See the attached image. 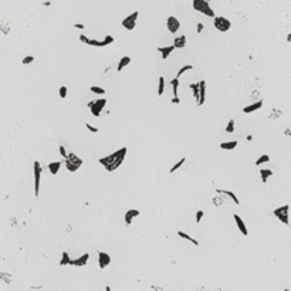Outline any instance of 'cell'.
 I'll return each mask as SVG.
<instances>
[{
	"mask_svg": "<svg viewBox=\"0 0 291 291\" xmlns=\"http://www.w3.org/2000/svg\"><path fill=\"white\" fill-rule=\"evenodd\" d=\"M126 152H128V149H126L125 146L124 148H119V149H117L115 152L109 153V155H107V156L99 158L98 162H99V165H102V166L107 169V172H114V171H117V169L122 165V162L125 161Z\"/></svg>",
	"mask_w": 291,
	"mask_h": 291,
	"instance_id": "1",
	"label": "cell"
},
{
	"mask_svg": "<svg viewBox=\"0 0 291 291\" xmlns=\"http://www.w3.org/2000/svg\"><path fill=\"white\" fill-rule=\"evenodd\" d=\"M78 40H80L81 43L87 44V46H92V47H107V46H109V44H112L114 41H115V38H114L112 36H109V34H107V36L102 38V40L88 38L85 34H80Z\"/></svg>",
	"mask_w": 291,
	"mask_h": 291,
	"instance_id": "2",
	"label": "cell"
},
{
	"mask_svg": "<svg viewBox=\"0 0 291 291\" xmlns=\"http://www.w3.org/2000/svg\"><path fill=\"white\" fill-rule=\"evenodd\" d=\"M192 6H193V9L196 11H199V13L205 14V16L212 17V19H215L216 17L215 10L210 7V4H209L207 0H193V1H192Z\"/></svg>",
	"mask_w": 291,
	"mask_h": 291,
	"instance_id": "3",
	"label": "cell"
},
{
	"mask_svg": "<svg viewBox=\"0 0 291 291\" xmlns=\"http://www.w3.org/2000/svg\"><path fill=\"white\" fill-rule=\"evenodd\" d=\"M105 105H107V98H102V97L98 98V99H91V101H88V104H87V107L90 108L91 114L95 118L101 117Z\"/></svg>",
	"mask_w": 291,
	"mask_h": 291,
	"instance_id": "4",
	"label": "cell"
},
{
	"mask_svg": "<svg viewBox=\"0 0 291 291\" xmlns=\"http://www.w3.org/2000/svg\"><path fill=\"white\" fill-rule=\"evenodd\" d=\"M290 206L288 205H283L280 207H277L273 210V215L278 219V220L283 223V224H286V226H290Z\"/></svg>",
	"mask_w": 291,
	"mask_h": 291,
	"instance_id": "5",
	"label": "cell"
},
{
	"mask_svg": "<svg viewBox=\"0 0 291 291\" xmlns=\"http://www.w3.org/2000/svg\"><path fill=\"white\" fill-rule=\"evenodd\" d=\"M41 172H43V169H41V165H40V162H38V161H34V163H33V175H34V196H36V197H38V194H40Z\"/></svg>",
	"mask_w": 291,
	"mask_h": 291,
	"instance_id": "6",
	"label": "cell"
},
{
	"mask_svg": "<svg viewBox=\"0 0 291 291\" xmlns=\"http://www.w3.org/2000/svg\"><path fill=\"white\" fill-rule=\"evenodd\" d=\"M213 26H215V28L217 30V31L227 33L230 28H232V22H230L229 19H226V17H223V16H216L215 19H213Z\"/></svg>",
	"mask_w": 291,
	"mask_h": 291,
	"instance_id": "7",
	"label": "cell"
},
{
	"mask_svg": "<svg viewBox=\"0 0 291 291\" xmlns=\"http://www.w3.org/2000/svg\"><path fill=\"white\" fill-rule=\"evenodd\" d=\"M138 16H139V11L138 10H135L134 13H131L129 16H126L121 22V24H122V27H124L125 30H128V31H132L135 27H136V22H138Z\"/></svg>",
	"mask_w": 291,
	"mask_h": 291,
	"instance_id": "8",
	"label": "cell"
},
{
	"mask_svg": "<svg viewBox=\"0 0 291 291\" xmlns=\"http://www.w3.org/2000/svg\"><path fill=\"white\" fill-rule=\"evenodd\" d=\"M166 27L171 34H176L180 30V22L175 16H169L166 19Z\"/></svg>",
	"mask_w": 291,
	"mask_h": 291,
	"instance_id": "9",
	"label": "cell"
},
{
	"mask_svg": "<svg viewBox=\"0 0 291 291\" xmlns=\"http://www.w3.org/2000/svg\"><path fill=\"white\" fill-rule=\"evenodd\" d=\"M111 261H112V259H111V256L108 253H105V251H98V267L101 270L107 269L108 266L111 264Z\"/></svg>",
	"mask_w": 291,
	"mask_h": 291,
	"instance_id": "10",
	"label": "cell"
},
{
	"mask_svg": "<svg viewBox=\"0 0 291 291\" xmlns=\"http://www.w3.org/2000/svg\"><path fill=\"white\" fill-rule=\"evenodd\" d=\"M141 215V212L138 209H129L124 213V221H125V226H131L134 219H136L138 216Z\"/></svg>",
	"mask_w": 291,
	"mask_h": 291,
	"instance_id": "11",
	"label": "cell"
},
{
	"mask_svg": "<svg viewBox=\"0 0 291 291\" xmlns=\"http://www.w3.org/2000/svg\"><path fill=\"white\" fill-rule=\"evenodd\" d=\"M233 219H234L236 224H237L239 232L242 233L243 236H248V229H247V226H246V223H244V220H243L242 217H240L237 213H234V215H233Z\"/></svg>",
	"mask_w": 291,
	"mask_h": 291,
	"instance_id": "12",
	"label": "cell"
},
{
	"mask_svg": "<svg viewBox=\"0 0 291 291\" xmlns=\"http://www.w3.org/2000/svg\"><path fill=\"white\" fill-rule=\"evenodd\" d=\"M88 260H90V253H84L82 256H80V257L71 260L70 266H74V267H84V266H87Z\"/></svg>",
	"mask_w": 291,
	"mask_h": 291,
	"instance_id": "13",
	"label": "cell"
},
{
	"mask_svg": "<svg viewBox=\"0 0 291 291\" xmlns=\"http://www.w3.org/2000/svg\"><path fill=\"white\" fill-rule=\"evenodd\" d=\"M261 107H263V99H260V101H256V102L250 104V105H246V107H243V112H244V114H251V112H254V111H259Z\"/></svg>",
	"mask_w": 291,
	"mask_h": 291,
	"instance_id": "14",
	"label": "cell"
},
{
	"mask_svg": "<svg viewBox=\"0 0 291 291\" xmlns=\"http://www.w3.org/2000/svg\"><path fill=\"white\" fill-rule=\"evenodd\" d=\"M199 90H200V95H199V101H197V105H203L206 101V81L200 80L199 81Z\"/></svg>",
	"mask_w": 291,
	"mask_h": 291,
	"instance_id": "15",
	"label": "cell"
},
{
	"mask_svg": "<svg viewBox=\"0 0 291 291\" xmlns=\"http://www.w3.org/2000/svg\"><path fill=\"white\" fill-rule=\"evenodd\" d=\"M175 46L173 44H171V46H165V47H158V51L161 53V55H162V60H166L171 54L175 51Z\"/></svg>",
	"mask_w": 291,
	"mask_h": 291,
	"instance_id": "16",
	"label": "cell"
},
{
	"mask_svg": "<svg viewBox=\"0 0 291 291\" xmlns=\"http://www.w3.org/2000/svg\"><path fill=\"white\" fill-rule=\"evenodd\" d=\"M216 192L219 194H226L227 197H230L232 199V202L234 203V205H240V200H239V197L236 196V193L233 192V190H221V189H216Z\"/></svg>",
	"mask_w": 291,
	"mask_h": 291,
	"instance_id": "17",
	"label": "cell"
},
{
	"mask_svg": "<svg viewBox=\"0 0 291 291\" xmlns=\"http://www.w3.org/2000/svg\"><path fill=\"white\" fill-rule=\"evenodd\" d=\"M65 159H67V161H70L71 163H73L76 168H78V169H80V168L82 166V163H84V161H82L80 156H77L74 152H70V153H68V156L65 158Z\"/></svg>",
	"mask_w": 291,
	"mask_h": 291,
	"instance_id": "18",
	"label": "cell"
},
{
	"mask_svg": "<svg viewBox=\"0 0 291 291\" xmlns=\"http://www.w3.org/2000/svg\"><path fill=\"white\" fill-rule=\"evenodd\" d=\"M186 41H188V38L185 34H182L180 37H175L173 38V46H175V49L176 50H182L186 47Z\"/></svg>",
	"mask_w": 291,
	"mask_h": 291,
	"instance_id": "19",
	"label": "cell"
},
{
	"mask_svg": "<svg viewBox=\"0 0 291 291\" xmlns=\"http://www.w3.org/2000/svg\"><path fill=\"white\" fill-rule=\"evenodd\" d=\"M61 166H63V162H61V161H55V162H50L47 168H49V172L51 173L53 176H55V175L60 172Z\"/></svg>",
	"mask_w": 291,
	"mask_h": 291,
	"instance_id": "20",
	"label": "cell"
},
{
	"mask_svg": "<svg viewBox=\"0 0 291 291\" xmlns=\"http://www.w3.org/2000/svg\"><path fill=\"white\" fill-rule=\"evenodd\" d=\"M239 145L237 141H226V142H221L220 144V149L223 151H233V149H236Z\"/></svg>",
	"mask_w": 291,
	"mask_h": 291,
	"instance_id": "21",
	"label": "cell"
},
{
	"mask_svg": "<svg viewBox=\"0 0 291 291\" xmlns=\"http://www.w3.org/2000/svg\"><path fill=\"white\" fill-rule=\"evenodd\" d=\"M273 175H274V172H273L271 169H266V168H261V169H260V178H261V182H263V183H266Z\"/></svg>",
	"mask_w": 291,
	"mask_h": 291,
	"instance_id": "22",
	"label": "cell"
},
{
	"mask_svg": "<svg viewBox=\"0 0 291 291\" xmlns=\"http://www.w3.org/2000/svg\"><path fill=\"white\" fill-rule=\"evenodd\" d=\"M129 63H131V57H129V55H124V57H121L118 65H117V71L121 73V71L124 70L126 65H129Z\"/></svg>",
	"mask_w": 291,
	"mask_h": 291,
	"instance_id": "23",
	"label": "cell"
},
{
	"mask_svg": "<svg viewBox=\"0 0 291 291\" xmlns=\"http://www.w3.org/2000/svg\"><path fill=\"white\" fill-rule=\"evenodd\" d=\"M178 236L180 239H185V240H188V242H190L193 246H196V247H199V242L196 240V239H193L192 236H189L188 233H185V232H182V230H179L178 232Z\"/></svg>",
	"mask_w": 291,
	"mask_h": 291,
	"instance_id": "24",
	"label": "cell"
},
{
	"mask_svg": "<svg viewBox=\"0 0 291 291\" xmlns=\"http://www.w3.org/2000/svg\"><path fill=\"white\" fill-rule=\"evenodd\" d=\"M189 88L192 90V92H193V97H194V99H196V102H197V101H199V95H200L199 82H192V84L189 85Z\"/></svg>",
	"mask_w": 291,
	"mask_h": 291,
	"instance_id": "25",
	"label": "cell"
},
{
	"mask_svg": "<svg viewBox=\"0 0 291 291\" xmlns=\"http://www.w3.org/2000/svg\"><path fill=\"white\" fill-rule=\"evenodd\" d=\"M71 257L70 254L67 253V251H63L61 253V260H60V266H70L71 264Z\"/></svg>",
	"mask_w": 291,
	"mask_h": 291,
	"instance_id": "26",
	"label": "cell"
},
{
	"mask_svg": "<svg viewBox=\"0 0 291 291\" xmlns=\"http://www.w3.org/2000/svg\"><path fill=\"white\" fill-rule=\"evenodd\" d=\"M185 162H186V156H182V158H180V161H178L176 163H175V165H173L172 168H171V169H169V173H175L176 171H179L180 168L183 166Z\"/></svg>",
	"mask_w": 291,
	"mask_h": 291,
	"instance_id": "27",
	"label": "cell"
},
{
	"mask_svg": "<svg viewBox=\"0 0 291 291\" xmlns=\"http://www.w3.org/2000/svg\"><path fill=\"white\" fill-rule=\"evenodd\" d=\"M179 80L178 77H175L173 80H171V85H172V91H173V97H178V92H179Z\"/></svg>",
	"mask_w": 291,
	"mask_h": 291,
	"instance_id": "28",
	"label": "cell"
},
{
	"mask_svg": "<svg viewBox=\"0 0 291 291\" xmlns=\"http://www.w3.org/2000/svg\"><path fill=\"white\" fill-rule=\"evenodd\" d=\"M165 92V78L163 77H159L158 78V95L162 97Z\"/></svg>",
	"mask_w": 291,
	"mask_h": 291,
	"instance_id": "29",
	"label": "cell"
},
{
	"mask_svg": "<svg viewBox=\"0 0 291 291\" xmlns=\"http://www.w3.org/2000/svg\"><path fill=\"white\" fill-rule=\"evenodd\" d=\"M269 162H270V156L267 155V153H264V155H261V156H259L257 159H256L254 165H256V166H260V165H264V163H269Z\"/></svg>",
	"mask_w": 291,
	"mask_h": 291,
	"instance_id": "30",
	"label": "cell"
},
{
	"mask_svg": "<svg viewBox=\"0 0 291 291\" xmlns=\"http://www.w3.org/2000/svg\"><path fill=\"white\" fill-rule=\"evenodd\" d=\"M90 91L92 94H95V95H105V88H102V87L92 85V87H90Z\"/></svg>",
	"mask_w": 291,
	"mask_h": 291,
	"instance_id": "31",
	"label": "cell"
},
{
	"mask_svg": "<svg viewBox=\"0 0 291 291\" xmlns=\"http://www.w3.org/2000/svg\"><path fill=\"white\" fill-rule=\"evenodd\" d=\"M190 70H193V65H183V67H180V70L176 73V77L180 78V76H183L185 73H188V71H190Z\"/></svg>",
	"mask_w": 291,
	"mask_h": 291,
	"instance_id": "32",
	"label": "cell"
},
{
	"mask_svg": "<svg viewBox=\"0 0 291 291\" xmlns=\"http://www.w3.org/2000/svg\"><path fill=\"white\" fill-rule=\"evenodd\" d=\"M64 165L67 166V171H68V172H71V173H74V172H77V171H78V168H76L70 161H67V159H64Z\"/></svg>",
	"mask_w": 291,
	"mask_h": 291,
	"instance_id": "33",
	"label": "cell"
},
{
	"mask_svg": "<svg viewBox=\"0 0 291 291\" xmlns=\"http://www.w3.org/2000/svg\"><path fill=\"white\" fill-rule=\"evenodd\" d=\"M67 92H68V90H67V87L65 85H61L58 88V95H60L61 99H65V98H67Z\"/></svg>",
	"mask_w": 291,
	"mask_h": 291,
	"instance_id": "34",
	"label": "cell"
},
{
	"mask_svg": "<svg viewBox=\"0 0 291 291\" xmlns=\"http://www.w3.org/2000/svg\"><path fill=\"white\" fill-rule=\"evenodd\" d=\"M234 132V119H230L226 125V134H233Z\"/></svg>",
	"mask_w": 291,
	"mask_h": 291,
	"instance_id": "35",
	"label": "cell"
},
{
	"mask_svg": "<svg viewBox=\"0 0 291 291\" xmlns=\"http://www.w3.org/2000/svg\"><path fill=\"white\" fill-rule=\"evenodd\" d=\"M33 61H34V55H26V57L22 60V64L23 65H28V64H31Z\"/></svg>",
	"mask_w": 291,
	"mask_h": 291,
	"instance_id": "36",
	"label": "cell"
},
{
	"mask_svg": "<svg viewBox=\"0 0 291 291\" xmlns=\"http://www.w3.org/2000/svg\"><path fill=\"white\" fill-rule=\"evenodd\" d=\"M85 128H87V129H88V131H90L91 134H98V131H99V129H98V128H97V126H94V125H91V124H90V122H85Z\"/></svg>",
	"mask_w": 291,
	"mask_h": 291,
	"instance_id": "37",
	"label": "cell"
},
{
	"mask_svg": "<svg viewBox=\"0 0 291 291\" xmlns=\"http://www.w3.org/2000/svg\"><path fill=\"white\" fill-rule=\"evenodd\" d=\"M203 216H205V212L202 210V209H199V210L196 212V219H194V220H196V223H197V224H199L200 221H202Z\"/></svg>",
	"mask_w": 291,
	"mask_h": 291,
	"instance_id": "38",
	"label": "cell"
},
{
	"mask_svg": "<svg viewBox=\"0 0 291 291\" xmlns=\"http://www.w3.org/2000/svg\"><path fill=\"white\" fill-rule=\"evenodd\" d=\"M58 152H60V155L64 158V159H65L67 156H68V153H67V151H65V146H64V145H60V146H58Z\"/></svg>",
	"mask_w": 291,
	"mask_h": 291,
	"instance_id": "39",
	"label": "cell"
},
{
	"mask_svg": "<svg viewBox=\"0 0 291 291\" xmlns=\"http://www.w3.org/2000/svg\"><path fill=\"white\" fill-rule=\"evenodd\" d=\"M203 28H205V26H203V23H202V22H199V23H197V26H196V33H197V34H200V33L203 31Z\"/></svg>",
	"mask_w": 291,
	"mask_h": 291,
	"instance_id": "40",
	"label": "cell"
},
{
	"mask_svg": "<svg viewBox=\"0 0 291 291\" xmlns=\"http://www.w3.org/2000/svg\"><path fill=\"white\" fill-rule=\"evenodd\" d=\"M74 27H76V28H78V30H84V28H85V26H84L82 23H76V24H74Z\"/></svg>",
	"mask_w": 291,
	"mask_h": 291,
	"instance_id": "41",
	"label": "cell"
},
{
	"mask_svg": "<svg viewBox=\"0 0 291 291\" xmlns=\"http://www.w3.org/2000/svg\"><path fill=\"white\" fill-rule=\"evenodd\" d=\"M172 104H176V105H178V104H180V99H179V97H173L172 98Z\"/></svg>",
	"mask_w": 291,
	"mask_h": 291,
	"instance_id": "42",
	"label": "cell"
},
{
	"mask_svg": "<svg viewBox=\"0 0 291 291\" xmlns=\"http://www.w3.org/2000/svg\"><path fill=\"white\" fill-rule=\"evenodd\" d=\"M43 4L46 6V7H49V6H51V1H49V0H47V1H44Z\"/></svg>",
	"mask_w": 291,
	"mask_h": 291,
	"instance_id": "43",
	"label": "cell"
},
{
	"mask_svg": "<svg viewBox=\"0 0 291 291\" xmlns=\"http://www.w3.org/2000/svg\"><path fill=\"white\" fill-rule=\"evenodd\" d=\"M287 41H288V43H291V33H288V34H287Z\"/></svg>",
	"mask_w": 291,
	"mask_h": 291,
	"instance_id": "44",
	"label": "cell"
},
{
	"mask_svg": "<svg viewBox=\"0 0 291 291\" xmlns=\"http://www.w3.org/2000/svg\"><path fill=\"white\" fill-rule=\"evenodd\" d=\"M286 135H287V136H291V129L287 128V129H286Z\"/></svg>",
	"mask_w": 291,
	"mask_h": 291,
	"instance_id": "45",
	"label": "cell"
},
{
	"mask_svg": "<svg viewBox=\"0 0 291 291\" xmlns=\"http://www.w3.org/2000/svg\"><path fill=\"white\" fill-rule=\"evenodd\" d=\"M246 139H247V141H253V135H247V136H246Z\"/></svg>",
	"mask_w": 291,
	"mask_h": 291,
	"instance_id": "46",
	"label": "cell"
},
{
	"mask_svg": "<svg viewBox=\"0 0 291 291\" xmlns=\"http://www.w3.org/2000/svg\"><path fill=\"white\" fill-rule=\"evenodd\" d=\"M105 291H112V290H111V287H109V286H107V287H105Z\"/></svg>",
	"mask_w": 291,
	"mask_h": 291,
	"instance_id": "47",
	"label": "cell"
},
{
	"mask_svg": "<svg viewBox=\"0 0 291 291\" xmlns=\"http://www.w3.org/2000/svg\"><path fill=\"white\" fill-rule=\"evenodd\" d=\"M0 278H3V274H1V273H0Z\"/></svg>",
	"mask_w": 291,
	"mask_h": 291,
	"instance_id": "48",
	"label": "cell"
},
{
	"mask_svg": "<svg viewBox=\"0 0 291 291\" xmlns=\"http://www.w3.org/2000/svg\"><path fill=\"white\" fill-rule=\"evenodd\" d=\"M284 291H291V290H288V288H284Z\"/></svg>",
	"mask_w": 291,
	"mask_h": 291,
	"instance_id": "49",
	"label": "cell"
},
{
	"mask_svg": "<svg viewBox=\"0 0 291 291\" xmlns=\"http://www.w3.org/2000/svg\"><path fill=\"white\" fill-rule=\"evenodd\" d=\"M219 291H223V290H221V288H219Z\"/></svg>",
	"mask_w": 291,
	"mask_h": 291,
	"instance_id": "50",
	"label": "cell"
}]
</instances>
